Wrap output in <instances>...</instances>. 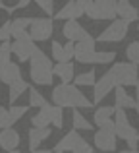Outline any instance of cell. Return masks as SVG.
<instances>
[{
  "instance_id": "46",
  "label": "cell",
  "mask_w": 139,
  "mask_h": 153,
  "mask_svg": "<svg viewBox=\"0 0 139 153\" xmlns=\"http://www.w3.org/2000/svg\"><path fill=\"white\" fill-rule=\"evenodd\" d=\"M12 153H19V151H12Z\"/></svg>"
},
{
  "instance_id": "35",
  "label": "cell",
  "mask_w": 139,
  "mask_h": 153,
  "mask_svg": "<svg viewBox=\"0 0 139 153\" xmlns=\"http://www.w3.org/2000/svg\"><path fill=\"white\" fill-rule=\"evenodd\" d=\"M74 153H93V146L89 142H85V140H81V143L74 149Z\"/></svg>"
},
{
  "instance_id": "13",
  "label": "cell",
  "mask_w": 139,
  "mask_h": 153,
  "mask_svg": "<svg viewBox=\"0 0 139 153\" xmlns=\"http://www.w3.org/2000/svg\"><path fill=\"white\" fill-rule=\"evenodd\" d=\"M93 143L99 151H104V153H112L116 151V136L108 134V132H102L97 130L93 136Z\"/></svg>"
},
{
  "instance_id": "10",
  "label": "cell",
  "mask_w": 139,
  "mask_h": 153,
  "mask_svg": "<svg viewBox=\"0 0 139 153\" xmlns=\"http://www.w3.org/2000/svg\"><path fill=\"white\" fill-rule=\"evenodd\" d=\"M37 49L39 47L35 45V41L29 37V35L12 43V54H15L18 62H31V58H33V54H35Z\"/></svg>"
},
{
  "instance_id": "33",
  "label": "cell",
  "mask_w": 139,
  "mask_h": 153,
  "mask_svg": "<svg viewBox=\"0 0 139 153\" xmlns=\"http://www.w3.org/2000/svg\"><path fill=\"white\" fill-rule=\"evenodd\" d=\"M10 37H12V22L6 19V22L0 25V43L10 41Z\"/></svg>"
},
{
  "instance_id": "28",
  "label": "cell",
  "mask_w": 139,
  "mask_h": 153,
  "mask_svg": "<svg viewBox=\"0 0 139 153\" xmlns=\"http://www.w3.org/2000/svg\"><path fill=\"white\" fill-rule=\"evenodd\" d=\"M27 111H29V107H23V105H12V107H8V112H10V122H12V126H14V124L18 122L19 118H23V116L27 114Z\"/></svg>"
},
{
  "instance_id": "5",
  "label": "cell",
  "mask_w": 139,
  "mask_h": 153,
  "mask_svg": "<svg viewBox=\"0 0 139 153\" xmlns=\"http://www.w3.org/2000/svg\"><path fill=\"white\" fill-rule=\"evenodd\" d=\"M110 72L114 74L118 82V87H129V85H135L139 82V68L132 62H114Z\"/></svg>"
},
{
  "instance_id": "36",
  "label": "cell",
  "mask_w": 139,
  "mask_h": 153,
  "mask_svg": "<svg viewBox=\"0 0 139 153\" xmlns=\"http://www.w3.org/2000/svg\"><path fill=\"white\" fill-rule=\"evenodd\" d=\"M99 130L108 132V134H114V136H116V124H114V120H106L104 124H101V126H99Z\"/></svg>"
},
{
  "instance_id": "2",
  "label": "cell",
  "mask_w": 139,
  "mask_h": 153,
  "mask_svg": "<svg viewBox=\"0 0 139 153\" xmlns=\"http://www.w3.org/2000/svg\"><path fill=\"white\" fill-rule=\"evenodd\" d=\"M29 78L33 79L35 85L39 87H46V85H52L54 82V66H52V60L45 54L43 49H37L29 62Z\"/></svg>"
},
{
  "instance_id": "4",
  "label": "cell",
  "mask_w": 139,
  "mask_h": 153,
  "mask_svg": "<svg viewBox=\"0 0 139 153\" xmlns=\"http://www.w3.org/2000/svg\"><path fill=\"white\" fill-rule=\"evenodd\" d=\"M114 124H116V138L124 140L132 151H137V146H139L137 130L133 128V124L129 122V118H128V114H126V111H116Z\"/></svg>"
},
{
  "instance_id": "22",
  "label": "cell",
  "mask_w": 139,
  "mask_h": 153,
  "mask_svg": "<svg viewBox=\"0 0 139 153\" xmlns=\"http://www.w3.org/2000/svg\"><path fill=\"white\" fill-rule=\"evenodd\" d=\"M29 89H31V85L25 82V79H19V82L12 83V85L8 87V93H10V95H8V103H10V107H12L15 101H18V99L21 97L23 93H25V91L29 93Z\"/></svg>"
},
{
  "instance_id": "6",
  "label": "cell",
  "mask_w": 139,
  "mask_h": 153,
  "mask_svg": "<svg viewBox=\"0 0 139 153\" xmlns=\"http://www.w3.org/2000/svg\"><path fill=\"white\" fill-rule=\"evenodd\" d=\"M128 31H129V23L118 18V19H114V22H110L108 25L97 35V43H120V41L126 39Z\"/></svg>"
},
{
  "instance_id": "45",
  "label": "cell",
  "mask_w": 139,
  "mask_h": 153,
  "mask_svg": "<svg viewBox=\"0 0 139 153\" xmlns=\"http://www.w3.org/2000/svg\"><path fill=\"white\" fill-rule=\"evenodd\" d=\"M0 97H2V89H0Z\"/></svg>"
},
{
  "instance_id": "41",
  "label": "cell",
  "mask_w": 139,
  "mask_h": 153,
  "mask_svg": "<svg viewBox=\"0 0 139 153\" xmlns=\"http://www.w3.org/2000/svg\"><path fill=\"white\" fill-rule=\"evenodd\" d=\"M135 101H137V107H139V85L135 87Z\"/></svg>"
},
{
  "instance_id": "20",
  "label": "cell",
  "mask_w": 139,
  "mask_h": 153,
  "mask_svg": "<svg viewBox=\"0 0 139 153\" xmlns=\"http://www.w3.org/2000/svg\"><path fill=\"white\" fill-rule=\"evenodd\" d=\"M52 136V130L50 128H45V130H41V128H31L29 134H27V140H29V149L31 151H37L39 146H41L43 142H46V140Z\"/></svg>"
},
{
  "instance_id": "26",
  "label": "cell",
  "mask_w": 139,
  "mask_h": 153,
  "mask_svg": "<svg viewBox=\"0 0 139 153\" xmlns=\"http://www.w3.org/2000/svg\"><path fill=\"white\" fill-rule=\"evenodd\" d=\"M71 124H74V130L75 132H79V130L91 132V130H93V124H91L79 111H71Z\"/></svg>"
},
{
  "instance_id": "17",
  "label": "cell",
  "mask_w": 139,
  "mask_h": 153,
  "mask_svg": "<svg viewBox=\"0 0 139 153\" xmlns=\"http://www.w3.org/2000/svg\"><path fill=\"white\" fill-rule=\"evenodd\" d=\"M0 147L4 151L12 153V151H18L19 147V134L14 130V128H8V130L0 132Z\"/></svg>"
},
{
  "instance_id": "42",
  "label": "cell",
  "mask_w": 139,
  "mask_h": 153,
  "mask_svg": "<svg viewBox=\"0 0 139 153\" xmlns=\"http://www.w3.org/2000/svg\"><path fill=\"white\" fill-rule=\"evenodd\" d=\"M118 153H139V151H132V149H124V151H118Z\"/></svg>"
},
{
  "instance_id": "19",
  "label": "cell",
  "mask_w": 139,
  "mask_h": 153,
  "mask_svg": "<svg viewBox=\"0 0 139 153\" xmlns=\"http://www.w3.org/2000/svg\"><path fill=\"white\" fill-rule=\"evenodd\" d=\"M41 111H45L46 112V116H49V120H50V126H54L56 130H60V128H64L66 126V114H64V108H60V107H56V105H52V103H49L46 107H43Z\"/></svg>"
},
{
  "instance_id": "25",
  "label": "cell",
  "mask_w": 139,
  "mask_h": 153,
  "mask_svg": "<svg viewBox=\"0 0 139 153\" xmlns=\"http://www.w3.org/2000/svg\"><path fill=\"white\" fill-rule=\"evenodd\" d=\"M50 54H52V58L56 60L58 64L71 62V58L68 56V52H66V47L62 45L60 41H52V45H50Z\"/></svg>"
},
{
  "instance_id": "48",
  "label": "cell",
  "mask_w": 139,
  "mask_h": 153,
  "mask_svg": "<svg viewBox=\"0 0 139 153\" xmlns=\"http://www.w3.org/2000/svg\"><path fill=\"white\" fill-rule=\"evenodd\" d=\"M137 31H139V25H137Z\"/></svg>"
},
{
  "instance_id": "18",
  "label": "cell",
  "mask_w": 139,
  "mask_h": 153,
  "mask_svg": "<svg viewBox=\"0 0 139 153\" xmlns=\"http://www.w3.org/2000/svg\"><path fill=\"white\" fill-rule=\"evenodd\" d=\"M31 22H33V18H29V16H19V18L12 19V37H14L15 41L27 37V35H29Z\"/></svg>"
},
{
  "instance_id": "24",
  "label": "cell",
  "mask_w": 139,
  "mask_h": 153,
  "mask_svg": "<svg viewBox=\"0 0 139 153\" xmlns=\"http://www.w3.org/2000/svg\"><path fill=\"white\" fill-rule=\"evenodd\" d=\"M97 72L91 68V70H87V72H81V74H77L75 76V79H74V85L75 87H91L93 85L95 87V83H97Z\"/></svg>"
},
{
  "instance_id": "27",
  "label": "cell",
  "mask_w": 139,
  "mask_h": 153,
  "mask_svg": "<svg viewBox=\"0 0 139 153\" xmlns=\"http://www.w3.org/2000/svg\"><path fill=\"white\" fill-rule=\"evenodd\" d=\"M46 105H49V101L45 99V95H43L37 87H31V89H29V107L39 108V111H41V108L46 107Z\"/></svg>"
},
{
  "instance_id": "23",
  "label": "cell",
  "mask_w": 139,
  "mask_h": 153,
  "mask_svg": "<svg viewBox=\"0 0 139 153\" xmlns=\"http://www.w3.org/2000/svg\"><path fill=\"white\" fill-rule=\"evenodd\" d=\"M54 74L62 79V83H71L75 79V70H74V64L66 62V64H54Z\"/></svg>"
},
{
  "instance_id": "34",
  "label": "cell",
  "mask_w": 139,
  "mask_h": 153,
  "mask_svg": "<svg viewBox=\"0 0 139 153\" xmlns=\"http://www.w3.org/2000/svg\"><path fill=\"white\" fill-rule=\"evenodd\" d=\"M37 6L41 8L46 16H50V19L54 18V2L52 0H37Z\"/></svg>"
},
{
  "instance_id": "31",
  "label": "cell",
  "mask_w": 139,
  "mask_h": 153,
  "mask_svg": "<svg viewBox=\"0 0 139 153\" xmlns=\"http://www.w3.org/2000/svg\"><path fill=\"white\" fill-rule=\"evenodd\" d=\"M114 60H116V52L114 51H97V54H95V64H101V66L110 64Z\"/></svg>"
},
{
  "instance_id": "29",
  "label": "cell",
  "mask_w": 139,
  "mask_h": 153,
  "mask_svg": "<svg viewBox=\"0 0 139 153\" xmlns=\"http://www.w3.org/2000/svg\"><path fill=\"white\" fill-rule=\"evenodd\" d=\"M50 126V120L49 116H46L45 111H39L37 114L31 116V128H41V130H45V128Z\"/></svg>"
},
{
  "instance_id": "8",
  "label": "cell",
  "mask_w": 139,
  "mask_h": 153,
  "mask_svg": "<svg viewBox=\"0 0 139 153\" xmlns=\"http://www.w3.org/2000/svg\"><path fill=\"white\" fill-rule=\"evenodd\" d=\"M116 87H118V82H116V78H114V74L110 70L104 72V74L97 79V83H95V87H93V105H99L104 97H108V93H112Z\"/></svg>"
},
{
  "instance_id": "21",
  "label": "cell",
  "mask_w": 139,
  "mask_h": 153,
  "mask_svg": "<svg viewBox=\"0 0 139 153\" xmlns=\"http://www.w3.org/2000/svg\"><path fill=\"white\" fill-rule=\"evenodd\" d=\"M116 114V108L110 107V105H104V107H97L93 111V126H101L106 120H112V116Z\"/></svg>"
},
{
  "instance_id": "43",
  "label": "cell",
  "mask_w": 139,
  "mask_h": 153,
  "mask_svg": "<svg viewBox=\"0 0 139 153\" xmlns=\"http://www.w3.org/2000/svg\"><path fill=\"white\" fill-rule=\"evenodd\" d=\"M6 6H8V4H4V2H0V10H4V12H6Z\"/></svg>"
},
{
  "instance_id": "15",
  "label": "cell",
  "mask_w": 139,
  "mask_h": 153,
  "mask_svg": "<svg viewBox=\"0 0 139 153\" xmlns=\"http://www.w3.org/2000/svg\"><path fill=\"white\" fill-rule=\"evenodd\" d=\"M114 108H116V111L137 108V101L126 91V87H116V89H114Z\"/></svg>"
},
{
  "instance_id": "32",
  "label": "cell",
  "mask_w": 139,
  "mask_h": 153,
  "mask_svg": "<svg viewBox=\"0 0 139 153\" xmlns=\"http://www.w3.org/2000/svg\"><path fill=\"white\" fill-rule=\"evenodd\" d=\"M12 128V122H10V112L4 105H0V132L2 130H8Z\"/></svg>"
},
{
  "instance_id": "9",
  "label": "cell",
  "mask_w": 139,
  "mask_h": 153,
  "mask_svg": "<svg viewBox=\"0 0 139 153\" xmlns=\"http://www.w3.org/2000/svg\"><path fill=\"white\" fill-rule=\"evenodd\" d=\"M95 54H97V39L93 35L81 43H75V60L79 64H93L95 66Z\"/></svg>"
},
{
  "instance_id": "12",
  "label": "cell",
  "mask_w": 139,
  "mask_h": 153,
  "mask_svg": "<svg viewBox=\"0 0 139 153\" xmlns=\"http://www.w3.org/2000/svg\"><path fill=\"white\" fill-rule=\"evenodd\" d=\"M81 136H79V132H75V130H68L64 136H62L60 140H58V143L54 146V151H58V153H64V151H70V153H74V149L81 143Z\"/></svg>"
},
{
  "instance_id": "38",
  "label": "cell",
  "mask_w": 139,
  "mask_h": 153,
  "mask_svg": "<svg viewBox=\"0 0 139 153\" xmlns=\"http://www.w3.org/2000/svg\"><path fill=\"white\" fill-rule=\"evenodd\" d=\"M0 51H4V52H12V43H10V41L0 43Z\"/></svg>"
},
{
  "instance_id": "16",
  "label": "cell",
  "mask_w": 139,
  "mask_h": 153,
  "mask_svg": "<svg viewBox=\"0 0 139 153\" xmlns=\"http://www.w3.org/2000/svg\"><path fill=\"white\" fill-rule=\"evenodd\" d=\"M116 14H118V18H120V19H124V22H128V23L139 19L137 6H133V4L128 2V0H118V4H116Z\"/></svg>"
},
{
  "instance_id": "39",
  "label": "cell",
  "mask_w": 139,
  "mask_h": 153,
  "mask_svg": "<svg viewBox=\"0 0 139 153\" xmlns=\"http://www.w3.org/2000/svg\"><path fill=\"white\" fill-rule=\"evenodd\" d=\"M27 6H29V0H19L18 4H14L15 10H19V8H27Z\"/></svg>"
},
{
  "instance_id": "1",
  "label": "cell",
  "mask_w": 139,
  "mask_h": 153,
  "mask_svg": "<svg viewBox=\"0 0 139 153\" xmlns=\"http://www.w3.org/2000/svg\"><path fill=\"white\" fill-rule=\"evenodd\" d=\"M50 99H52V105L60 108H95L93 101L85 97V93H81L79 87H75L74 83H58V85L52 87L50 91Z\"/></svg>"
},
{
  "instance_id": "49",
  "label": "cell",
  "mask_w": 139,
  "mask_h": 153,
  "mask_svg": "<svg viewBox=\"0 0 139 153\" xmlns=\"http://www.w3.org/2000/svg\"><path fill=\"white\" fill-rule=\"evenodd\" d=\"M137 85H139V82H137Z\"/></svg>"
},
{
  "instance_id": "14",
  "label": "cell",
  "mask_w": 139,
  "mask_h": 153,
  "mask_svg": "<svg viewBox=\"0 0 139 153\" xmlns=\"http://www.w3.org/2000/svg\"><path fill=\"white\" fill-rule=\"evenodd\" d=\"M21 78V68H19V64L15 62H10V64H4V66H0V82L4 83V85L10 87L12 83L19 82Z\"/></svg>"
},
{
  "instance_id": "40",
  "label": "cell",
  "mask_w": 139,
  "mask_h": 153,
  "mask_svg": "<svg viewBox=\"0 0 139 153\" xmlns=\"http://www.w3.org/2000/svg\"><path fill=\"white\" fill-rule=\"evenodd\" d=\"M33 153H58V151H50V149H37V151H33Z\"/></svg>"
},
{
  "instance_id": "3",
  "label": "cell",
  "mask_w": 139,
  "mask_h": 153,
  "mask_svg": "<svg viewBox=\"0 0 139 153\" xmlns=\"http://www.w3.org/2000/svg\"><path fill=\"white\" fill-rule=\"evenodd\" d=\"M116 4V0H91L85 16L93 22H106V19L114 22V19H118Z\"/></svg>"
},
{
  "instance_id": "47",
  "label": "cell",
  "mask_w": 139,
  "mask_h": 153,
  "mask_svg": "<svg viewBox=\"0 0 139 153\" xmlns=\"http://www.w3.org/2000/svg\"><path fill=\"white\" fill-rule=\"evenodd\" d=\"M137 140H139V132H137Z\"/></svg>"
},
{
  "instance_id": "44",
  "label": "cell",
  "mask_w": 139,
  "mask_h": 153,
  "mask_svg": "<svg viewBox=\"0 0 139 153\" xmlns=\"http://www.w3.org/2000/svg\"><path fill=\"white\" fill-rule=\"evenodd\" d=\"M135 112H137V116H139V107H137V108H135Z\"/></svg>"
},
{
  "instance_id": "11",
  "label": "cell",
  "mask_w": 139,
  "mask_h": 153,
  "mask_svg": "<svg viewBox=\"0 0 139 153\" xmlns=\"http://www.w3.org/2000/svg\"><path fill=\"white\" fill-rule=\"evenodd\" d=\"M62 35H64V39H68L70 43H81L89 37L87 29L79 22H75V19L64 22V25H62Z\"/></svg>"
},
{
  "instance_id": "37",
  "label": "cell",
  "mask_w": 139,
  "mask_h": 153,
  "mask_svg": "<svg viewBox=\"0 0 139 153\" xmlns=\"http://www.w3.org/2000/svg\"><path fill=\"white\" fill-rule=\"evenodd\" d=\"M10 62H12V52L0 51V66H4V64H10Z\"/></svg>"
},
{
  "instance_id": "7",
  "label": "cell",
  "mask_w": 139,
  "mask_h": 153,
  "mask_svg": "<svg viewBox=\"0 0 139 153\" xmlns=\"http://www.w3.org/2000/svg\"><path fill=\"white\" fill-rule=\"evenodd\" d=\"M54 33V23L50 18H33L29 27V37L33 39L35 43H43L49 41Z\"/></svg>"
},
{
  "instance_id": "30",
  "label": "cell",
  "mask_w": 139,
  "mask_h": 153,
  "mask_svg": "<svg viewBox=\"0 0 139 153\" xmlns=\"http://www.w3.org/2000/svg\"><path fill=\"white\" fill-rule=\"evenodd\" d=\"M126 56H128V62L139 66V41H132L126 47Z\"/></svg>"
}]
</instances>
